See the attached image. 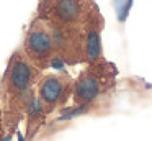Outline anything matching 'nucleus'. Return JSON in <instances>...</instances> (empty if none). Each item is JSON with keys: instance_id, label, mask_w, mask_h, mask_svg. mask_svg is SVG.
I'll return each instance as SVG.
<instances>
[{"instance_id": "1", "label": "nucleus", "mask_w": 152, "mask_h": 141, "mask_svg": "<svg viewBox=\"0 0 152 141\" xmlns=\"http://www.w3.org/2000/svg\"><path fill=\"white\" fill-rule=\"evenodd\" d=\"M38 77L36 64L26 56V52L17 51L10 58L7 71L4 75V87H5V115L8 120V128L12 130L20 115L34 100L31 92L34 80Z\"/></svg>"}, {"instance_id": "2", "label": "nucleus", "mask_w": 152, "mask_h": 141, "mask_svg": "<svg viewBox=\"0 0 152 141\" xmlns=\"http://www.w3.org/2000/svg\"><path fill=\"white\" fill-rule=\"evenodd\" d=\"M113 84V71L106 62H93L87 67L74 84V100L79 105H88L95 102Z\"/></svg>"}, {"instance_id": "3", "label": "nucleus", "mask_w": 152, "mask_h": 141, "mask_svg": "<svg viewBox=\"0 0 152 141\" xmlns=\"http://www.w3.org/2000/svg\"><path fill=\"white\" fill-rule=\"evenodd\" d=\"M49 23L66 28H77L92 18L93 5L90 0H49L44 3Z\"/></svg>"}, {"instance_id": "4", "label": "nucleus", "mask_w": 152, "mask_h": 141, "mask_svg": "<svg viewBox=\"0 0 152 141\" xmlns=\"http://www.w3.org/2000/svg\"><path fill=\"white\" fill-rule=\"evenodd\" d=\"M25 52L34 64L39 66H46L56 58L53 26L49 25V21L36 20L30 26L25 38Z\"/></svg>"}, {"instance_id": "5", "label": "nucleus", "mask_w": 152, "mask_h": 141, "mask_svg": "<svg viewBox=\"0 0 152 141\" xmlns=\"http://www.w3.org/2000/svg\"><path fill=\"white\" fill-rule=\"evenodd\" d=\"M74 90L70 79L64 74H49L41 79L38 85V98L44 105V110L49 111L66 103L69 94Z\"/></svg>"}, {"instance_id": "6", "label": "nucleus", "mask_w": 152, "mask_h": 141, "mask_svg": "<svg viewBox=\"0 0 152 141\" xmlns=\"http://www.w3.org/2000/svg\"><path fill=\"white\" fill-rule=\"evenodd\" d=\"M85 39H83V56L88 61L96 62L102 54V44H100V25L95 21V16L87 21L85 25Z\"/></svg>"}, {"instance_id": "7", "label": "nucleus", "mask_w": 152, "mask_h": 141, "mask_svg": "<svg viewBox=\"0 0 152 141\" xmlns=\"http://www.w3.org/2000/svg\"><path fill=\"white\" fill-rule=\"evenodd\" d=\"M115 2H116V12H118L119 21H124L126 16H128V13H129L132 0H115Z\"/></svg>"}, {"instance_id": "8", "label": "nucleus", "mask_w": 152, "mask_h": 141, "mask_svg": "<svg viewBox=\"0 0 152 141\" xmlns=\"http://www.w3.org/2000/svg\"><path fill=\"white\" fill-rule=\"evenodd\" d=\"M2 131H4V125H2V110H0V141H2Z\"/></svg>"}, {"instance_id": "9", "label": "nucleus", "mask_w": 152, "mask_h": 141, "mask_svg": "<svg viewBox=\"0 0 152 141\" xmlns=\"http://www.w3.org/2000/svg\"><path fill=\"white\" fill-rule=\"evenodd\" d=\"M2 141H12V134H10V133L4 134V138H2Z\"/></svg>"}, {"instance_id": "10", "label": "nucleus", "mask_w": 152, "mask_h": 141, "mask_svg": "<svg viewBox=\"0 0 152 141\" xmlns=\"http://www.w3.org/2000/svg\"><path fill=\"white\" fill-rule=\"evenodd\" d=\"M18 141H25V138H23V134H21V133H18Z\"/></svg>"}]
</instances>
